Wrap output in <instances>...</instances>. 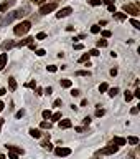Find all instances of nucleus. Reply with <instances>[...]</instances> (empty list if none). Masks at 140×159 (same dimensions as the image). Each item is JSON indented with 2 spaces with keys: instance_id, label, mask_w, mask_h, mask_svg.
Listing matches in <instances>:
<instances>
[{
  "instance_id": "6",
  "label": "nucleus",
  "mask_w": 140,
  "mask_h": 159,
  "mask_svg": "<svg viewBox=\"0 0 140 159\" xmlns=\"http://www.w3.org/2000/svg\"><path fill=\"white\" fill-rule=\"evenodd\" d=\"M54 154L60 156V158H66V156L71 154V149H69V147H56V149H54Z\"/></svg>"
},
{
  "instance_id": "5",
  "label": "nucleus",
  "mask_w": 140,
  "mask_h": 159,
  "mask_svg": "<svg viewBox=\"0 0 140 159\" xmlns=\"http://www.w3.org/2000/svg\"><path fill=\"white\" fill-rule=\"evenodd\" d=\"M15 3H17V0H3L0 3V12H7L8 8H12Z\"/></svg>"
},
{
  "instance_id": "7",
  "label": "nucleus",
  "mask_w": 140,
  "mask_h": 159,
  "mask_svg": "<svg viewBox=\"0 0 140 159\" xmlns=\"http://www.w3.org/2000/svg\"><path fill=\"white\" fill-rule=\"evenodd\" d=\"M69 13H73V8H71V7H64V8H61L60 12L56 13V18H64Z\"/></svg>"
},
{
  "instance_id": "53",
  "label": "nucleus",
  "mask_w": 140,
  "mask_h": 159,
  "mask_svg": "<svg viewBox=\"0 0 140 159\" xmlns=\"http://www.w3.org/2000/svg\"><path fill=\"white\" fill-rule=\"evenodd\" d=\"M115 75H117V68H112L111 70V76H115Z\"/></svg>"
},
{
  "instance_id": "20",
  "label": "nucleus",
  "mask_w": 140,
  "mask_h": 159,
  "mask_svg": "<svg viewBox=\"0 0 140 159\" xmlns=\"http://www.w3.org/2000/svg\"><path fill=\"white\" fill-rule=\"evenodd\" d=\"M107 91H109V96H111V98H114V96H117V93H119V88H115V86H114V88H109Z\"/></svg>"
},
{
  "instance_id": "47",
  "label": "nucleus",
  "mask_w": 140,
  "mask_h": 159,
  "mask_svg": "<svg viewBox=\"0 0 140 159\" xmlns=\"http://www.w3.org/2000/svg\"><path fill=\"white\" fill-rule=\"evenodd\" d=\"M107 10H109L111 13H114V12H115V5H109V7H107Z\"/></svg>"
},
{
  "instance_id": "22",
  "label": "nucleus",
  "mask_w": 140,
  "mask_h": 159,
  "mask_svg": "<svg viewBox=\"0 0 140 159\" xmlns=\"http://www.w3.org/2000/svg\"><path fill=\"white\" fill-rule=\"evenodd\" d=\"M40 128L41 129H51V123H50V121H41Z\"/></svg>"
},
{
  "instance_id": "44",
  "label": "nucleus",
  "mask_w": 140,
  "mask_h": 159,
  "mask_svg": "<svg viewBox=\"0 0 140 159\" xmlns=\"http://www.w3.org/2000/svg\"><path fill=\"white\" fill-rule=\"evenodd\" d=\"M53 106H54V108H60V106H61V99H54Z\"/></svg>"
},
{
  "instance_id": "26",
  "label": "nucleus",
  "mask_w": 140,
  "mask_h": 159,
  "mask_svg": "<svg viewBox=\"0 0 140 159\" xmlns=\"http://www.w3.org/2000/svg\"><path fill=\"white\" fill-rule=\"evenodd\" d=\"M51 114H53V113L50 111V109H45V111L41 113V116H43L45 119H50V118H51Z\"/></svg>"
},
{
  "instance_id": "43",
  "label": "nucleus",
  "mask_w": 140,
  "mask_h": 159,
  "mask_svg": "<svg viewBox=\"0 0 140 159\" xmlns=\"http://www.w3.org/2000/svg\"><path fill=\"white\" fill-rule=\"evenodd\" d=\"M51 93H53V88H51V86H48L46 90H45V93H43V94H51Z\"/></svg>"
},
{
  "instance_id": "54",
  "label": "nucleus",
  "mask_w": 140,
  "mask_h": 159,
  "mask_svg": "<svg viewBox=\"0 0 140 159\" xmlns=\"http://www.w3.org/2000/svg\"><path fill=\"white\" fill-rule=\"evenodd\" d=\"M3 123H5V119H0V134H2V128H3Z\"/></svg>"
},
{
  "instance_id": "51",
  "label": "nucleus",
  "mask_w": 140,
  "mask_h": 159,
  "mask_svg": "<svg viewBox=\"0 0 140 159\" xmlns=\"http://www.w3.org/2000/svg\"><path fill=\"white\" fill-rule=\"evenodd\" d=\"M137 113H139V108H137V106H135V108H132V109H130V114H137Z\"/></svg>"
},
{
  "instance_id": "48",
  "label": "nucleus",
  "mask_w": 140,
  "mask_h": 159,
  "mask_svg": "<svg viewBox=\"0 0 140 159\" xmlns=\"http://www.w3.org/2000/svg\"><path fill=\"white\" fill-rule=\"evenodd\" d=\"M76 131H78V132H84V131H86V128H82V126H78V128H76Z\"/></svg>"
},
{
  "instance_id": "23",
  "label": "nucleus",
  "mask_w": 140,
  "mask_h": 159,
  "mask_svg": "<svg viewBox=\"0 0 140 159\" xmlns=\"http://www.w3.org/2000/svg\"><path fill=\"white\" fill-rule=\"evenodd\" d=\"M50 119H51L53 123H58V121L61 119V113L58 111V113H54V114H51V118H50Z\"/></svg>"
},
{
  "instance_id": "57",
  "label": "nucleus",
  "mask_w": 140,
  "mask_h": 159,
  "mask_svg": "<svg viewBox=\"0 0 140 159\" xmlns=\"http://www.w3.org/2000/svg\"><path fill=\"white\" fill-rule=\"evenodd\" d=\"M3 108H5V105H3V101H0V113L3 111Z\"/></svg>"
},
{
  "instance_id": "15",
  "label": "nucleus",
  "mask_w": 140,
  "mask_h": 159,
  "mask_svg": "<svg viewBox=\"0 0 140 159\" xmlns=\"http://www.w3.org/2000/svg\"><path fill=\"white\" fill-rule=\"evenodd\" d=\"M8 88H10L12 91H15V90L18 88V85H17V80H15L13 76H10V78H8Z\"/></svg>"
},
{
  "instance_id": "55",
  "label": "nucleus",
  "mask_w": 140,
  "mask_h": 159,
  "mask_svg": "<svg viewBox=\"0 0 140 159\" xmlns=\"http://www.w3.org/2000/svg\"><path fill=\"white\" fill-rule=\"evenodd\" d=\"M28 46H30V50H36V45H35V41H33V43H30Z\"/></svg>"
},
{
  "instance_id": "29",
  "label": "nucleus",
  "mask_w": 140,
  "mask_h": 159,
  "mask_svg": "<svg viewBox=\"0 0 140 159\" xmlns=\"http://www.w3.org/2000/svg\"><path fill=\"white\" fill-rule=\"evenodd\" d=\"M100 53H99V50L97 48H92V50H89V56H99Z\"/></svg>"
},
{
  "instance_id": "2",
  "label": "nucleus",
  "mask_w": 140,
  "mask_h": 159,
  "mask_svg": "<svg viewBox=\"0 0 140 159\" xmlns=\"http://www.w3.org/2000/svg\"><path fill=\"white\" fill-rule=\"evenodd\" d=\"M58 8V3L56 2H50V3H45V5L40 7V13L41 15H48V13H51L53 10Z\"/></svg>"
},
{
  "instance_id": "59",
  "label": "nucleus",
  "mask_w": 140,
  "mask_h": 159,
  "mask_svg": "<svg viewBox=\"0 0 140 159\" xmlns=\"http://www.w3.org/2000/svg\"><path fill=\"white\" fill-rule=\"evenodd\" d=\"M0 159H7V158H5V156H3V154H0Z\"/></svg>"
},
{
  "instance_id": "38",
  "label": "nucleus",
  "mask_w": 140,
  "mask_h": 159,
  "mask_svg": "<svg viewBox=\"0 0 140 159\" xmlns=\"http://www.w3.org/2000/svg\"><path fill=\"white\" fill-rule=\"evenodd\" d=\"M104 114H106V111H104V109H97V111H96V116H97V118L104 116Z\"/></svg>"
},
{
  "instance_id": "34",
  "label": "nucleus",
  "mask_w": 140,
  "mask_h": 159,
  "mask_svg": "<svg viewBox=\"0 0 140 159\" xmlns=\"http://www.w3.org/2000/svg\"><path fill=\"white\" fill-rule=\"evenodd\" d=\"M102 37H104V38H111V37H112V32H109V30H102Z\"/></svg>"
},
{
  "instance_id": "41",
  "label": "nucleus",
  "mask_w": 140,
  "mask_h": 159,
  "mask_svg": "<svg viewBox=\"0 0 140 159\" xmlns=\"http://www.w3.org/2000/svg\"><path fill=\"white\" fill-rule=\"evenodd\" d=\"M27 88H33V90L36 88V83H35V80H33V81H30V83H27Z\"/></svg>"
},
{
  "instance_id": "11",
  "label": "nucleus",
  "mask_w": 140,
  "mask_h": 159,
  "mask_svg": "<svg viewBox=\"0 0 140 159\" xmlns=\"http://www.w3.org/2000/svg\"><path fill=\"white\" fill-rule=\"evenodd\" d=\"M33 41H35V38H33V37H27V38L20 40V41H18V43H15V45H17V46H20V48H21V46H25V45H30V43H33Z\"/></svg>"
},
{
  "instance_id": "56",
  "label": "nucleus",
  "mask_w": 140,
  "mask_h": 159,
  "mask_svg": "<svg viewBox=\"0 0 140 159\" xmlns=\"http://www.w3.org/2000/svg\"><path fill=\"white\" fill-rule=\"evenodd\" d=\"M3 94H7V90H5V88H2V90H0V96H3Z\"/></svg>"
},
{
  "instance_id": "31",
  "label": "nucleus",
  "mask_w": 140,
  "mask_h": 159,
  "mask_svg": "<svg viewBox=\"0 0 140 159\" xmlns=\"http://www.w3.org/2000/svg\"><path fill=\"white\" fill-rule=\"evenodd\" d=\"M46 68H48V71H50V73H56V71H58V66H56V65H48Z\"/></svg>"
},
{
  "instance_id": "19",
  "label": "nucleus",
  "mask_w": 140,
  "mask_h": 159,
  "mask_svg": "<svg viewBox=\"0 0 140 159\" xmlns=\"http://www.w3.org/2000/svg\"><path fill=\"white\" fill-rule=\"evenodd\" d=\"M61 86H63V88H71V86H73V81L68 80V78H63L61 80Z\"/></svg>"
},
{
  "instance_id": "50",
  "label": "nucleus",
  "mask_w": 140,
  "mask_h": 159,
  "mask_svg": "<svg viewBox=\"0 0 140 159\" xmlns=\"http://www.w3.org/2000/svg\"><path fill=\"white\" fill-rule=\"evenodd\" d=\"M35 90H36V94H38V96H41V94H43V90H41V88H38V86H36Z\"/></svg>"
},
{
  "instance_id": "36",
  "label": "nucleus",
  "mask_w": 140,
  "mask_h": 159,
  "mask_svg": "<svg viewBox=\"0 0 140 159\" xmlns=\"http://www.w3.org/2000/svg\"><path fill=\"white\" fill-rule=\"evenodd\" d=\"M45 38H46V33L45 32H40L38 35H36V40H45Z\"/></svg>"
},
{
  "instance_id": "49",
  "label": "nucleus",
  "mask_w": 140,
  "mask_h": 159,
  "mask_svg": "<svg viewBox=\"0 0 140 159\" xmlns=\"http://www.w3.org/2000/svg\"><path fill=\"white\" fill-rule=\"evenodd\" d=\"M82 48H84V46L81 45V43H76V45H74V50H82Z\"/></svg>"
},
{
  "instance_id": "9",
  "label": "nucleus",
  "mask_w": 140,
  "mask_h": 159,
  "mask_svg": "<svg viewBox=\"0 0 140 159\" xmlns=\"http://www.w3.org/2000/svg\"><path fill=\"white\" fill-rule=\"evenodd\" d=\"M10 152H15V154H25V149H21V147H17V146H12V144H7L5 146Z\"/></svg>"
},
{
  "instance_id": "14",
  "label": "nucleus",
  "mask_w": 140,
  "mask_h": 159,
  "mask_svg": "<svg viewBox=\"0 0 140 159\" xmlns=\"http://www.w3.org/2000/svg\"><path fill=\"white\" fill-rule=\"evenodd\" d=\"M7 60H8L7 53H2V55H0V71L5 68V65H7Z\"/></svg>"
},
{
  "instance_id": "27",
  "label": "nucleus",
  "mask_w": 140,
  "mask_h": 159,
  "mask_svg": "<svg viewBox=\"0 0 140 159\" xmlns=\"http://www.w3.org/2000/svg\"><path fill=\"white\" fill-rule=\"evenodd\" d=\"M107 90H109V85H107V83H100V86H99V91H100V93H106Z\"/></svg>"
},
{
  "instance_id": "13",
  "label": "nucleus",
  "mask_w": 140,
  "mask_h": 159,
  "mask_svg": "<svg viewBox=\"0 0 140 159\" xmlns=\"http://www.w3.org/2000/svg\"><path fill=\"white\" fill-rule=\"evenodd\" d=\"M112 144H115V146H125L127 144V141L124 138H119V136H114V139H112Z\"/></svg>"
},
{
  "instance_id": "12",
  "label": "nucleus",
  "mask_w": 140,
  "mask_h": 159,
  "mask_svg": "<svg viewBox=\"0 0 140 159\" xmlns=\"http://www.w3.org/2000/svg\"><path fill=\"white\" fill-rule=\"evenodd\" d=\"M58 123H60V128H61V129H68V128H71V126H73L71 119H60Z\"/></svg>"
},
{
  "instance_id": "45",
  "label": "nucleus",
  "mask_w": 140,
  "mask_h": 159,
  "mask_svg": "<svg viewBox=\"0 0 140 159\" xmlns=\"http://www.w3.org/2000/svg\"><path fill=\"white\" fill-rule=\"evenodd\" d=\"M102 3H106L107 7H109V5H114V0H102Z\"/></svg>"
},
{
  "instance_id": "25",
  "label": "nucleus",
  "mask_w": 140,
  "mask_h": 159,
  "mask_svg": "<svg viewBox=\"0 0 140 159\" xmlns=\"http://www.w3.org/2000/svg\"><path fill=\"white\" fill-rule=\"evenodd\" d=\"M76 75H78V76H91V71H87V70H79Z\"/></svg>"
},
{
  "instance_id": "39",
  "label": "nucleus",
  "mask_w": 140,
  "mask_h": 159,
  "mask_svg": "<svg viewBox=\"0 0 140 159\" xmlns=\"http://www.w3.org/2000/svg\"><path fill=\"white\" fill-rule=\"evenodd\" d=\"M8 159H18V154H15V152H10V151H8Z\"/></svg>"
},
{
  "instance_id": "10",
  "label": "nucleus",
  "mask_w": 140,
  "mask_h": 159,
  "mask_svg": "<svg viewBox=\"0 0 140 159\" xmlns=\"http://www.w3.org/2000/svg\"><path fill=\"white\" fill-rule=\"evenodd\" d=\"M13 46H15L13 40H5V41L2 43V46H0V48H2L3 52H7V50H10V48H13Z\"/></svg>"
},
{
  "instance_id": "8",
  "label": "nucleus",
  "mask_w": 140,
  "mask_h": 159,
  "mask_svg": "<svg viewBox=\"0 0 140 159\" xmlns=\"http://www.w3.org/2000/svg\"><path fill=\"white\" fill-rule=\"evenodd\" d=\"M15 18H17V12H10V13L7 15V17H5V18L2 20V26L8 25V23H10V22H13Z\"/></svg>"
},
{
  "instance_id": "24",
  "label": "nucleus",
  "mask_w": 140,
  "mask_h": 159,
  "mask_svg": "<svg viewBox=\"0 0 140 159\" xmlns=\"http://www.w3.org/2000/svg\"><path fill=\"white\" fill-rule=\"evenodd\" d=\"M124 99H125V101H132V99H133V93L125 91V93H124Z\"/></svg>"
},
{
  "instance_id": "33",
  "label": "nucleus",
  "mask_w": 140,
  "mask_h": 159,
  "mask_svg": "<svg viewBox=\"0 0 140 159\" xmlns=\"http://www.w3.org/2000/svg\"><path fill=\"white\" fill-rule=\"evenodd\" d=\"M91 32H92L94 35H96V33H99L100 32V25H92V26H91Z\"/></svg>"
},
{
  "instance_id": "52",
  "label": "nucleus",
  "mask_w": 140,
  "mask_h": 159,
  "mask_svg": "<svg viewBox=\"0 0 140 159\" xmlns=\"http://www.w3.org/2000/svg\"><path fill=\"white\" fill-rule=\"evenodd\" d=\"M45 147H46L48 151H51V149H53V144H51V143H46V146H45Z\"/></svg>"
},
{
  "instance_id": "30",
  "label": "nucleus",
  "mask_w": 140,
  "mask_h": 159,
  "mask_svg": "<svg viewBox=\"0 0 140 159\" xmlns=\"http://www.w3.org/2000/svg\"><path fill=\"white\" fill-rule=\"evenodd\" d=\"M86 61H89V53H84L79 58V63H86Z\"/></svg>"
},
{
  "instance_id": "37",
  "label": "nucleus",
  "mask_w": 140,
  "mask_h": 159,
  "mask_svg": "<svg viewBox=\"0 0 140 159\" xmlns=\"http://www.w3.org/2000/svg\"><path fill=\"white\" fill-rule=\"evenodd\" d=\"M79 94H81L79 90H76V88H73V90H71V96H79Z\"/></svg>"
},
{
  "instance_id": "35",
  "label": "nucleus",
  "mask_w": 140,
  "mask_h": 159,
  "mask_svg": "<svg viewBox=\"0 0 140 159\" xmlns=\"http://www.w3.org/2000/svg\"><path fill=\"white\" fill-rule=\"evenodd\" d=\"M25 116V109H20V111L15 113V118H23Z\"/></svg>"
},
{
  "instance_id": "17",
  "label": "nucleus",
  "mask_w": 140,
  "mask_h": 159,
  "mask_svg": "<svg viewBox=\"0 0 140 159\" xmlns=\"http://www.w3.org/2000/svg\"><path fill=\"white\" fill-rule=\"evenodd\" d=\"M125 141H127V143H129V144H132V146H137V144H139V143H140L137 136H129V138H127Z\"/></svg>"
},
{
  "instance_id": "40",
  "label": "nucleus",
  "mask_w": 140,
  "mask_h": 159,
  "mask_svg": "<svg viewBox=\"0 0 140 159\" xmlns=\"http://www.w3.org/2000/svg\"><path fill=\"white\" fill-rule=\"evenodd\" d=\"M35 53H36V55H38V56H43V55H45V50H43V48H40V50H35Z\"/></svg>"
},
{
  "instance_id": "4",
  "label": "nucleus",
  "mask_w": 140,
  "mask_h": 159,
  "mask_svg": "<svg viewBox=\"0 0 140 159\" xmlns=\"http://www.w3.org/2000/svg\"><path fill=\"white\" fill-rule=\"evenodd\" d=\"M119 151V146L115 144H109L107 147H104V149H100L97 154H104V156H111V154H115V152Z\"/></svg>"
},
{
  "instance_id": "28",
  "label": "nucleus",
  "mask_w": 140,
  "mask_h": 159,
  "mask_svg": "<svg viewBox=\"0 0 140 159\" xmlns=\"http://www.w3.org/2000/svg\"><path fill=\"white\" fill-rule=\"evenodd\" d=\"M130 25L133 26V28H140V22L135 18H130Z\"/></svg>"
},
{
  "instance_id": "3",
  "label": "nucleus",
  "mask_w": 140,
  "mask_h": 159,
  "mask_svg": "<svg viewBox=\"0 0 140 159\" xmlns=\"http://www.w3.org/2000/svg\"><path fill=\"white\" fill-rule=\"evenodd\" d=\"M124 13H125V15L137 17V15L140 13V10H139V7L133 5V3H125V5H124Z\"/></svg>"
},
{
  "instance_id": "21",
  "label": "nucleus",
  "mask_w": 140,
  "mask_h": 159,
  "mask_svg": "<svg viewBox=\"0 0 140 159\" xmlns=\"http://www.w3.org/2000/svg\"><path fill=\"white\" fill-rule=\"evenodd\" d=\"M96 46H97V48H104V46H107V40H106V38H100V40H97V43H96Z\"/></svg>"
},
{
  "instance_id": "16",
  "label": "nucleus",
  "mask_w": 140,
  "mask_h": 159,
  "mask_svg": "<svg viewBox=\"0 0 140 159\" xmlns=\"http://www.w3.org/2000/svg\"><path fill=\"white\" fill-rule=\"evenodd\" d=\"M114 18L119 20V22H124V20L127 18V15L124 12H114Z\"/></svg>"
},
{
  "instance_id": "46",
  "label": "nucleus",
  "mask_w": 140,
  "mask_h": 159,
  "mask_svg": "<svg viewBox=\"0 0 140 159\" xmlns=\"http://www.w3.org/2000/svg\"><path fill=\"white\" fill-rule=\"evenodd\" d=\"M133 98H140V90H139V88L133 91Z\"/></svg>"
},
{
  "instance_id": "58",
  "label": "nucleus",
  "mask_w": 140,
  "mask_h": 159,
  "mask_svg": "<svg viewBox=\"0 0 140 159\" xmlns=\"http://www.w3.org/2000/svg\"><path fill=\"white\" fill-rule=\"evenodd\" d=\"M43 0H33V3H41Z\"/></svg>"
},
{
  "instance_id": "32",
  "label": "nucleus",
  "mask_w": 140,
  "mask_h": 159,
  "mask_svg": "<svg viewBox=\"0 0 140 159\" xmlns=\"http://www.w3.org/2000/svg\"><path fill=\"white\" fill-rule=\"evenodd\" d=\"M87 3H91L92 7H97V5L102 3V0H87Z\"/></svg>"
},
{
  "instance_id": "60",
  "label": "nucleus",
  "mask_w": 140,
  "mask_h": 159,
  "mask_svg": "<svg viewBox=\"0 0 140 159\" xmlns=\"http://www.w3.org/2000/svg\"><path fill=\"white\" fill-rule=\"evenodd\" d=\"M54 2H56V0H54Z\"/></svg>"
},
{
  "instance_id": "42",
  "label": "nucleus",
  "mask_w": 140,
  "mask_h": 159,
  "mask_svg": "<svg viewBox=\"0 0 140 159\" xmlns=\"http://www.w3.org/2000/svg\"><path fill=\"white\" fill-rule=\"evenodd\" d=\"M82 123H84L86 126H89V124H91V118H89V116H86V118L82 119Z\"/></svg>"
},
{
  "instance_id": "18",
  "label": "nucleus",
  "mask_w": 140,
  "mask_h": 159,
  "mask_svg": "<svg viewBox=\"0 0 140 159\" xmlns=\"http://www.w3.org/2000/svg\"><path fill=\"white\" fill-rule=\"evenodd\" d=\"M30 136H31V138H35V139H38V138H41V131H40V129H35V128H31V129H30Z\"/></svg>"
},
{
  "instance_id": "1",
  "label": "nucleus",
  "mask_w": 140,
  "mask_h": 159,
  "mask_svg": "<svg viewBox=\"0 0 140 159\" xmlns=\"http://www.w3.org/2000/svg\"><path fill=\"white\" fill-rule=\"evenodd\" d=\"M30 28H31V23L28 22V20H25V22H20L18 25L13 28V33L17 35V37H23V35H27L28 32H30Z\"/></svg>"
}]
</instances>
